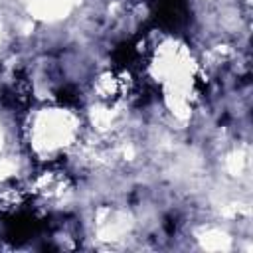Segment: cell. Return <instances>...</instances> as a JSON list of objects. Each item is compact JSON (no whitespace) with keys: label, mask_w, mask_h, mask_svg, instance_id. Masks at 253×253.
<instances>
[{"label":"cell","mask_w":253,"mask_h":253,"mask_svg":"<svg viewBox=\"0 0 253 253\" xmlns=\"http://www.w3.org/2000/svg\"><path fill=\"white\" fill-rule=\"evenodd\" d=\"M79 136V117L71 109L47 107L30 115L28 138L42 160H55L57 154L65 152L75 144Z\"/></svg>","instance_id":"1"},{"label":"cell","mask_w":253,"mask_h":253,"mask_svg":"<svg viewBox=\"0 0 253 253\" xmlns=\"http://www.w3.org/2000/svg\"><path fill=\"white\" fill-rule=\"evenodd\" d=\"M30 192L28 186L14 182V180H6L0 186V213L6 215H14L18 213L30 200Z\"/></svg>","instance_id":"2"}]
</instances>
